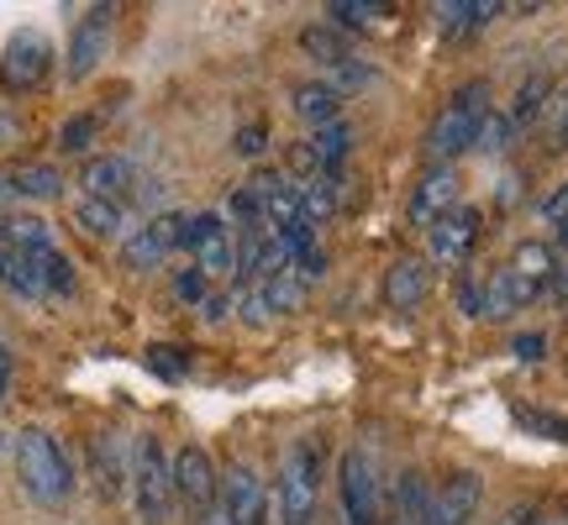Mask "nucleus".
Instances as JSON below:
<instances>
[{
    "mask_svg": "<svg viewBox=\"0 0 568 525\" xmlns=\"http://www.w3.org/2000/svg\"><path fill=\"white\" fill-rule=\"evenodd\" d=\"M489 111H495V105H489V84L468 80L464 90L443 105V116L432 122V132H426V158L453 168V158H464L468 147L479 142V126H485Z\"/></svg>",
    "mask_w": 568,
    "mask_h": 525,
    "instance_id": "nucleus-1",
    "label": "nucleus"
},
{
    "mask_svg": "<svg viewBox=\"0 0 568 525\" xmlns=\"http://www.w3.org/2000/svg\"><path fill=\"white\" fill-rule=\"evenodd\" d=\"M316 488H322V442L301 436V442L284 452L280 478H274L280 525H316Z\"/></svg>",
    "mask_w": 568,
    "mask_h": 525,
    "instance_id": "nucleus-2",
    "label": "nucleus"
},
{
    "mask_svg": "<svg viewBox=\"0 0 568 525\" xmlns=\"http://www.w3.org/2000/svg\"><path fill=\"white\" fill-rule=\"evenodd\" d=\"M17 478L38 505H59V500H69V488H74V467H69L63 446L42 425H27L17 436Z\"/></svg>",
    "mask_w": 568,
    "mask_h": 525,
    "instance_id": "nucleus-3",
    "label": "nucleus"
},
{
    "mask_svg": "<svg viewBox=\"0 0 568 525\" xmlns=\"http://www.w3.org/2000/svg\"><path fill=\"white\" fill-rule=\"evenodd\" d=\"M126 484H132V505H138L142 525L169 521V509H174V478H169V452H163L159 436H138Z\"/></svg>",
    "mask_w": 568,
    "mask_h": 525,
    "instance_id": "nucleus-4",
    "label": "nucleus"
},
{
    "mask_svg": "<svg viewBox=\"0 0 568 525\" xmlns=\"http://www.w3.org/2000/svg\"><path fill=\"white\" fill-rule=\"evenodd\" d=\"M337 515L343 525H379V478L364 446H347L337 463Z\"/></svg>",
    "mask_w": 568,
    "mask_h": 525,
    "instance_id": "nucleus-5",
    "label": "nucleus"
},
{
    "mask_svg": "<svg viewBox=\"0 0 568 525\" xmlns=\"http://www.w3.org/2000/svg\"><path fill=\"white\" fill-rule=\"evenodd\" d=\"M479 500H485V484H479V473H453L443 478V488H432L426 494V509L416 525H474L479 515Z\"/></svg>",
    "mask_w": 568,
    "mask_h": 525,
    "instance_id": "nucleus-6",
    "label": "nucleus"
},
{
    "mask_svg": "<svg viewBox=\"0 0 568 525\" xmlns=\"http://www.w3.org/2000/svg\"><path fill=\"white\" fill-rule=\"evenodd\" d=\"M48 69H53V48L42 32H17V38L6 42V59H0V84L21 95V90H38L48 80Z\"/></svg>",
    "mask_w": 568,
    "mask_h": 525,
    "instance_id": "nucleus-7",
    "label": "nucleus"
},
{
    "mask_svg": "<svg viewBox=\"0 0 568 525\" xmlns=\"http://www.w3.org/2000/svg\"><path fill=\"white\" fill-rule=\"evenodd\" d=\"M111 17H116V6H90L74 27V38H69V63H63V74L69 80H90L105 59V42H111Z\"/></svg>",
    "mask_w": 568,
    "mask_h": 525,
    "instance_id": "nucleus-8",
    "label": "nucleus"
},
{
    "mask_svg": "<svg viewBox=\"0 0 568 525\" xmlns=\"http://www.w3.org/2000/svg\"><path fill=\"white\" fill-rule=\"evenodd\" d=\"M169 478H174V500H184L195 515L205 505H216V467L205 457V446H180L169 457Z\"/></svg>",
    "mask_w": 568,
    "mask_h": 525,
    "instance_id": "nucleus-9",
    "label": "nucleus"
},
{
    "mask_svg": "<svg viewBox=\"0 0 568 525\" xmlns=\"http://www.w3.org/2000/svg\"><path fill=\"white\" fill-rule=\"evenodd\" d=\"M216 505L232 515V525H268V488L258 484V473L247 463H232L222 478Z\"/></svg>",
    "mask_w": 568,
    "mask_h": 525,
    "instance_id": "nucleus-10",
    "label": "nucleus"
},
{
    "mask_svg": "<svg viewBox=\"0 0 568 525\" xmlns=\"http://www.w3.org/2000/svg\"><path fill=\"white\" fill-rule=\"evenodd\" d=\"M474 243H479V210L474 205H453L447 216L426 226V253L437 262H464Z\"/></svg>",
    "mask_w": 568,
    "mask_h": 525,
    "instance_id": "nucleus-11",
    "label": "nucleus"
},
{
    "mask_svg": "<svg viewBox=\"0 0 568 525\" xmlns=\"http://www.w3.org/2000/svg\"><path fill=\"white\" fill-rule=\"evenodd\" d=\"M453 205H458V174H453L447 163H432V168H426L422 179H416V189H410L406 216L426 231V226L437 222V216H447Z\"/></svg>",
    "mask_w": 568,
    "mask_h": 525,
    "instance_id": "nucleus-12",
    "label": "nucleus"
},
{
    "mask_svg": "<svg viewBox=\"0 0 568 525\" xmlns=\"http://www.w3.org/2000/svg\"><path fill=\"white\" fill-rule=\"evenodd\" d=\"M180 226H184V216H153V222H142L132 237L122 243V262L126 268H159L174 247H180Z\"/></svg>",
    "mask_w": 568,
    "mask_h": 525,
    "instance_id": "nucleus-13",
    "label": "nucleus"
},
{
    "mask_svg": "<svg viewBox=\"0 0 568 525\" xmlns=\"http://www.w3.org/2000/svg\"><path fill=\"white\" fill-rule=\"evenodd\" d=\"M537 295H542V284L521 279V274L506 262V268H495L485 279V289H479V316H485V321H506L516 310H527Z\"/></svg>",
    "mask_w": 568,
    "mask_h": 525,
    "instance_id": "nucleus-14",
    "label": "nucleus"
},
{
    "mask_svg": "<svg viewBox=\"0 0 568 525\" xmlns=\"http://www.w3.org/2000/svg\"><path fill=\"white\" fill-rule=\"evenodd\" d=\"M126 473H132V452L122 446V436H111V431L95 436V442H90V478H95V488H101L105 500L122 494Z\"/></svg>",
    "mask_w": 568,
    "mask_h": 525,
    "instance_id": "nucleus-15",
    "label": "nucleus"
},
{
    "mask_svg": "<svg viewBox=\"0 0 568 525\" xmlns=\"http://www.w3.org/2000/svg\"><path fill=\"white\" fill-rule=\"evenodd\" d=\"M426 289H432V268L422 258H395L385 274V300L395 310H416L426 300Z\"/></svg>",
    "mask_w": 568,
    "mask_h": 525,
    "instance_id": "nucleus-16",
    "label": "nucleus"
},
{
    "mask_svg": "<svg viewBox=\"0 0 568 525\" xmlns=\"http://www.w3.org/2000/svg\"><path fill=\"white\" fill-rule=\"evenodd\" d=\"M500 11H506L500 0H447V6H432V17H437V32H443V38L479 32V27H489Z\"/></svg>",
    "mask_w": 568,
    "mask_h": 525,
    "instance_id": "nucleus-17",
    "label": "nucleus"
},
{
    "mask_svg": "<svg viewBox=\"0 0 568 525\" xmlns=\"http://www.w3.org/2000/svg\"><path fill=\"white\" fill-rule=\"evenodd\" d=\"M290 105H295V116H301V122H311L316 132H322V126H332V122H343V95H337V90H332L326 80L295 84Z\"/></svg>",
    "mask_w": 568,
    "mask_h": 525,
    "instance_id": "nucleus-18",
    "label": "nucleus"
},
{
    "mask_svg": "<svg viewBox=\"0 0 568 525\" xmlns=\"http://www.w3.org/2000/svg\"><path fill=\"white\" fill-rule=\"evenodd\" d=\"M84 195H95V200H116L122 205V195L138 184V168L126 158H90L84 163Z\"/></svg>",
    "mask_w": 568,
    "mask_h": 525,
    "instance_id": "nucleus-19",
    "label": "nucleus"
},
{
    "mask_svg": "<svg viewBox=\"0 0 568 525\" xmlns=\"http://www.w3.org/2000/svg\"><path fill=\"white\" fill-rule=\"evenodd\" d=\"M74 222H80V231L84 237H122V226H126V216H122V205L116 200H95V195H84L80 205H74Z\"/></svg>",
    "mask_w": 568,
    "mask_h": 525,
    "instance_id": "nucleus-20",
    "label": "nucleus"
},
{
    "mask_svg": "<svg viewBox=\"0 0 568 525\" xmlns=\"http://www.w3.org/2000/svg\"><path fill=\"white\" fill-rule=\"evenodd\" d=\"M347 142H353L347 122H332V126H322V132L311 137V153H316V174L337 179V168L347 163Z\"/></svg>",
    "mask_w": 568,
    "mask_h": 525,
    "instance_id": "nucleus-21",
    "label": "nucleus"
},
{
    "mask_svg": "<svg viewBox=\"0 0 568 525\" xmlns=\"http://www.w3.org/2000/svg\"><path fill=\"white\" fill-rule=\"evenodd\" d=\"M195 268H201L205 279H222V274H232V268H237V243H232V226L211 231V237L195 247Z\"/></svg>",
    "mask_w": 568,
    "mask_h": 525,
    "instance_id": "nucleus-22",
    "label": "nucleus"
},
{
    "mask_svg": "<svg viewBox=\"0 0 568 525\" xmlns=\"http://www.w3.org/2000/svg\"><path fill=\"white\" fill-rule=\"evenodd\" d=\"M253 289H258V300H264L268 316H290V310H301V300H305V284L295 279V268H284V274L253 284Z\"/></svg>",
    "mask_w": 568,
    "mask_h": 525,
    "instance_id": "nucleus-23",
    "label": "nucleus"
},
{
    "mask_svg": "<svg viewBox=\"0 0 568 525\" xmlns=\"http://www.w3.org/2000/svg\"><path fill=\"white\" fill-rule=\"evenodd\" d=\"M27 262H32V274H38L42 295H69V289H74V262L63 258L59 247H48V253H27Z\"/></svg>",
    "mask_w": 568,
    "mask_h": 525,
    "instance_id": "nucleus-24",
    "label": "nucleus"
},
{
    "mask_svg": "<svg viewBox=\"0 0 568 525\" xmlns=\"http://www.w3.org/2000/svg\"><path fill=\"white\" fill-rule=\"evenodd\" d=\"M6 184H11L17 195H27V200H53V195L63 189V179H59V168H53V163H21Z\"/></svg>",
    "mask_w": 568,
    "mask_h": 525,
    "instance_id": "nucleus-25",
    "label": "nucleus"
},
{
    "mask_svg": "<svg viewBox=\"0 0 568 525\" xmlns=\"http://www.w3.org/2000/svg\"><path fill=\"white\" fill-rule=\"evenodd\" d=\"M510 268H516L521 279H531V284H542V289H548L552 274H558V258H552L548 243H521L516 247V258H510Z\"/></svg>",
    "mask_w": 568,
    "mask_h": 525,
    "instance_id": "nucleus-26",
    "label": "nucleus"
},
{
    "mask_svg": "<svg viewBox=\"0 0 568 525\" xmlns=\"http://www.w3.org/2000/svg\"><path fill=\"white\" fill-rule=\"evenodd\" d=\"M295 189H301V210H305V222H311V226L326 222V216L337 210V179H326V174H316V179L295 184Z\"/></svg>",
    "mask_w": 568,
    "mask_h": 525,
    "instance_id": "nucleus-27",
    "label": "nucleus"
},
{
    "mask_svg": "<svg viewBox=\"0 0 568 525\" xmlns=\"http://www.w3.org/2000/svg\"><path fill=\"white\" fill-rule=\"evenodd\" d=\"M552 95V80L548 74H531L521 90H516V105L506 111V122L510 126H527V122H537V111H542V101Z\"/></svg>",
    "mask_w": 568,
    "mask_h": 525,
    "instance_id": "nucleus-28",
    "label": "nucleus"
},
{
    "mask_svg": "<svg viewBox=\"0 0 568 525\" xmlns=\"http://www.w3.org/2000/svg\"><path fill=\"white\" fill-rule=\"evenodd\" d=\"M301 48H305V53H316L326 69H337V63L353 59V53H347V38H343V32H332V27H305Z\"/></svg>",
    "mask_w": 568,
    "mask_h": 525,
    "instance_id": "nucleus-29",
    "label": "nucleus"
},
{
    "mask_svg": "<svg viewBox=\"0 0 568 525\" xmlns=\"http://www.w3.org/2000/svg\"><path fill=\"white\" fill-rule=\"evenodd\" d=\"M6 237H11L17 253H48V247H53V231H48V222H38V216H17V222H6Z\"/></svg>",
    "mask_w": 568,
    "mask_h": 525,
    "instance_id": "nucleus-30",
    "label": "nucleus"
},
{
    "mask_svg": "<svg viewBox=\"0 0 568 525\" xmlns=\"http://www.w3.org/2000/svg\"><path fill=\"white\" fill-rule=\"evenodd\" d=\"M326 17H332L337 32H343V27H374V21L385 17V6H379V0H332Z\"/></svg>",
    "mask_w": 568,
    "mask_h": 525,
    "instance_id": "nucleus-31",
    "label": "nucleus"
},
{
    "mask_svg": "<svg viewBox=\"0 0 568 525\" xmlns=\"http://www.w3.org/2000/svg\"><path fill=\"white\" fill-rule=\"evenodd\" d=\"M95 116H90V111H80V116H69V122L59 126V147L63 153H84V147H90V142H95Z\"/></svg>",
    "mask_w": 568,
    "mask_h": 525,
    "instance_id": "nucleus-32",
    "label": "nucleus"
},
{
    "mask_svg": "<svg viewBox=\"0 0 568 525\" xmlns=\"http://www.w3.org/2000/svg\"><path fill=\"white\" fill-rule=\"evenodd\" d=\"M516 421L527 425V431H542L548 442H564L568 446V421H564V415H548V410H527V404H516Z\"/></svg>",
    "mask_w": 568,
    "mask_h": 525,
    "instance_id": "nucleus-33",
    "label": "nucleus"
},
{
    "mask_svg": "<svg viewBox=\"0 0 568 525\" xmlns=\"http://www.w3.org/2000/svg\"><path fill=\"white\" fill-rule=\"evenodd\" d=\"M510 137H516V126L506 122V111H489L485 126H479V142H474V147H485V153H506Z\"/></svg>",
    "mask_w": 568,
    "mask_h": 525,
    "instance_id": "nucleus-34",
    "label": "nucleus"
},
{
    "mask_svg": "<svg viewBox=\"0 0 568 525\" xmlns=\"http://www.w3.org/2000/svg\"><path fill=\"white\" fill-rule=\"evenodd\" d=\"M232 147H237L243 158H264V147H268V132H264V122H247V126H237V137H232Z\"/></svg>",
    "mask_w": 568,
    "mask_h": 525,
    "instance_id": "nucleus-35",
    "label": "nucleus"
},
{
    "mask_svg": "<svg viewBox=\"0 0 568 525\" xmlns=\"http://www.w3.org/2000/svg\"><path fill=\"white\" fill-rule=\"evenodd\" d=\"M174 295H180V300H190V305H201L205 300V274H201V268H184L180 279H174Z\"/></svg>",
    "mask_w": 568,
    "mask_h": 525,
    "instance_id": "nucleus-36",
    "label": "nucleus"
},
{
    "mask_svg": "<svg viewBox=\"0 0 568 525\" xmlns=\"http://www.w3.org/2000/svg\"><path fill=\"white\" fill-rule=\"evenodd\" d=\"M542 347H548V337H542V331H521V337L510 342V352H516L521 363H542Z\"/></svg>",
    "mask_w": 568,
    "mask_h": 525,
    "instance_id": "nucleus-37",
    "label": "nucleus"
},
{
    "mask_svg": "<svg viewBox=\"0 0 568 525\" xmlns=\"http://www.w3.org/2000/svg\"><path fill=\"white\" fill-rule=\"evenodd\" d=\"M174 347H148V368L153 373H163V379H180L184 373V358H169Z\"/></svg>",
    "mask_w": 568,
    "mask_h": 525,
    "instance_id": "nucleus-38",
    "label": "nucleus"
},
{
    "mask_svg": "<svg viewBox=\"0 0 568 525\" xmlns=\"http://www.w3.org/2000/svg\"><path fill=\"white\" fill-rule=\"evenodd\" d=\"M542 222H552V226H564V222H568V184H558L548 200H542Z\"/></svg>",
    "mask_w": 568,
    "mask_h": 525,
    "instance_id": "nucleus-39",
    "label": "nucleus"
},
{
    "mask_svg": "<svg viewBox=\"0 0 568 525\" xmlns=\"http://www.w3.org/2000/svg\"><path fill=\"white\" fill-rule=\"evenodd\" d=\"M226 310H232V300H226V295H205V300H201L205 321H226Z\"/></svg>",
    "mask_w": 568,
    "mask_h": 525,
    "instance_id": "nucleus-40",
    "label": "nucleus"
},
{
    "mask_svg": "<svg viewBox=\"0 0 568 525\" xmlns=\"http://www.w3.org/2000/svg\"><path fill=\"white\" fill-rule=\"evenodd\" d=\"M531 521H537V505H510L495 525H531Z\"/></svg>",
    "mask_w": 568,
    "mask_h": 525,
    "instance_id": "nucleus-41",
    "label": "nucleus"
},
{
    "mask_svg": "<svg viewBox=\"0 0 568 525\" xmlns=\"http://www.w3.org/2000/svg\"><path fill=\"white\" fill-rule=\"evenodd\" d=\"M195 525H232V515H226L222 505H205L201 515H195Z\"/></svg>",
    "mask_w": 568,
    "mask_h": 525,
    "instance_id": "nucleus-42",
    "label": "nucleus"
},
{
    "mask_svg": "<svg viewBox=\"0 0 568 525\" xmlns=\"http://www.w3.org/2000/svg\"><path fill=\"white\" fill-rule=\"evenodd\" d=\"M531 525H568V509H537Z\"/></svg>",
    "mask_w": 568,
    "mask_h": 525,
    "instance_id": "nucleus-43",
    "label": "nucleus"
},
{
    "mask_svg": "<svg viewBox=\"0 0 568 525\" xmlns=\"http://www.w3.org/2000/svg\"><path fill=\"white\" fill-rule=\"evenodd\" d=\"M552 295H558V300H568V268H558V274H552Z\"/></svg>",
    "mask_w": 568,
    "mask_h": 525,
    "instance_id": "nucleus-44",
    "label": "nucleus"
},
{
    "mask_svg": "<svg viewBox=\"0 0 568 525\" xmlns=\"http://www.w3.org/2000/svg\"><path fill=\"white\" fill-rule=\"evenodd\" d=\"M558 147H568V95H564V116H558Z\"/></svg>",
    "mask_w": 568,
    "mask_h": 525,
    "instance_id": "nucleus-45",
    "label": "nucleus"
},
{
    "mask_svg": "<svg viewBox=\"0 0 568 525\" xmlns=\"http://www.w3.org/2000/svg\"><path fill=\"white\" fill-rule=\"evenodd\" d=\"M558 247H568V222H564V226H558Z\"/></svg>",
    "mask_w": 568,
    "mask_h": 525,
    "instance_id": "nucleus-46",
    "label": "nucleus"
},
{
    "mask_svg": "<svg viewBox=\"0 0 568 525\" xmlns=\"http://www.w3.org/2000/svg\"><path fill=\"white\" fill-rule=\"evenodd\" d=\"M6 195H11V184H6V174H0V200H6Z\"/></svg>",
    "mask_w": 568,
    "mask_h": 525,
    "instance_id": "nucleus-47",
    "label": "nucleus"
},
{
    "mask_svg": "<svg viewBox=\"0 0 568 525\" xmlns=\"http://www.w3.org/2000/svg\"><path fill=\"white\" fill-rule=\"evenodd\" d=\"M0 137H11V122H6V116H0Z\"/></svg>",
    "mask_w": 568,
    "mask_h": 525,
    "instance_id": "nucleus-48",
    "label": "nucleus"
},
{
    "mask_svg": "<svg viewBox=\"0 0 568 525\" xmlns=\"http://www.w3.org/2000/svg\"><path fill=\"white\" fill-rule=\"evenodd\" d=\"M322 525H343V515H337V521H322Z\"/></svg>",
    "mask_w": 568,
    "mask_h": 525,
    "instance_id": "nucleus-49",
    "label": "nucleus"
},
{
    "mask_svg": "<svg viewBox=\"0 0 568 525\" xmlns=\"http://www.w3.org/2000/svg\"><path fill=\"white\" fill-rule=\"evenodd\" d=\"M389 525H406V521H389Z\"/></svg>",
    "mask_w": 568,
    "mask_h": 525,
    "instance_id": "nucleus-50",
    "label": "nucleus"
}]
</instances>
